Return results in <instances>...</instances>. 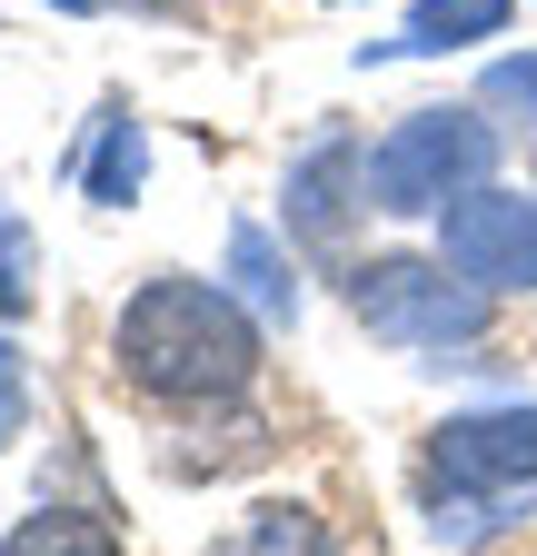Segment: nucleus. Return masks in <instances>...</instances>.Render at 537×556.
Instances as JSON below:
<instances>
[{
	"instance_id": "1",
	"label": "nucleus",
	"mask_w": 537,
	"mask_h": 556,
	"mask_svg": "<svg viewBox=\"0 0 537 556\" xmlns=\"http://www.w3.org/2000/svg\"><path fill=\"white\" fill-rule=\"evenodd\" d=\"M110 348H120V378L150 388L160 407H229L259 378V318L220 278H189V268L140 278L120 328H110Z\"/></svg>"
},
{
	"instance_id": "2",
	"label": "nucleus",
	"mask_w": 537,
	"mask_h": 556,
	"mask_svg": "<svg viewBox=\"0 0 537 556\" xmlns=\"http://www.w3.org/2000/svg\"><path fill=\"white\" fill-rule=\"evenodd\" d=\"M498 289H478L448 249L438 258H359L349 268V318L378 338V348H409V358H448V348H478L488 338V308Z\"/></svg>"
},
{
	"instance_id": "3",
	"label": "nucleus",
	"mask_w": 537,
	"mask_h": 556,
	"mask_svg": "<svg viewBox=\"0 0 537 556\" xmlns=\"http://www.w3.org/2000/svg\"><path fill=\"white\" fill-rule=\"evenodd\" d=\"M537 486V407H467L428 428V507L438 536H488L508 497Z\"/></svg>"
},
{
	"instance_id": "4",
	"label": "nucleus",
	"mask_w": 537,
	"mask_h": 556,
	"mask_svg": "<svg viewBox=\"0 0 537 556\" xmlns=\"http://www.w3.org/2000/svg\"><path fill=\"white\" fill-rule=\"evenodd\" d=\"M498 169V119L488 110H409L388 119V139L369 150V208L388 219H438L448 199L488 189Z\"/></svg>"
},
{
	"instance_id": "5",
	"label": "nucleus",
	"mask_w": 537,
	"mask_h": 556,
	"mask_svg": "<svg viewBox=\"0 0 537 556\" xmlns=\"http://www.w3.org/2000/svg\"><path fill=\"white\" fill-rule=\"evenodd\" d=\"M438 249L478 278V289H537V199L527 189H467V199H448L438 208Z\"/></svg>"
},
{
	"instance_id": "6",
	"label": "nucleus",
	"mask_w": 537,
	"mask_h": 556,
	"mask_svg": "<svg viewBox=\"0 0 537 556\" xmlns=\"http://www.w3.org/2000/svg\"><path fill=\"white\" fill-rule=\"evenodd\" d=\"M279 199H289V239L339 249V239H349V219H359V199H369V150H359L349 129H319L309 150L289 160Z\"/></svg>"
},
{
	"instance_id": "7",
	"label": "nucleus",
	"mask_w": 537,
	"mask_h": 556,
	"mask_svg": "<svg viewBox=\"0 0 537 556\" xmlns=\"http://www.w3.org/2000/svg\"><path fill=\"white\" fill-rule=\"evenodd\" d=\"M508 11H517V0H419L409 30L378 40L369 60H448V50H478V40L508 30Z\"/></svg>"
},
{
	"instance_id": "8",
	"label": "nucleus",
	"mask_w": 537,
	"mask_h": 556,
	"mask_svg": "<svg viewBox=\"0 0 537 556\" xmlns=\"http://www.w3.org/2000/svg\"><path fill=\"white\" fill-rule=\"evenodd\" d=\"M140 169H150L140 119H129V110H100V139H90V160H80V189L100 208H129V199H140Z\"/></svg>"
},
{
	"instance_id": "9",
	"label": "nucleus",
	"mask_w": 537,
	"mask_h": 556,
	"mask_svg": "<svg viewBox=\"0 0 537 556\" xmlns=\"http://www.w3.org/2000/svg\"><path fill=\"white\" fill-rule=\"evenodd\" d=\"M229 278L249 289V308H259V318H279V328L299 318V278H289V258H279V249H268V229H259V219H239V229H229Z\"/></svg>"
},
{
	"instance_id": "10",
	"label": "nucleus",
	"mask_w": 537,
	"mask_h": 556,
	"mask_svg": "<svg viewBox=\"0 0 537 556\" xmlns=\"http://www.w3.org/2000/svg\"><path fill=\"white\" fill-rule=\"evenodd\" d=\"M0 556H120V536H110V517H90V507H40V517L11 527V546H0Z\"/></svg>"
},
{
	"instance_id": "11",
	"label": "nucleus",
	"mask_w": 537,
	"mask_h": 556,
	"mask_svg": "<svg viewBox=\"0 0 537 556\" xmlns=\"http://www.w3.org/2000/svg\"><path fill=\"white\" fill-rule=\"evenodd\" d=\"M229 556H339V546H328V527H319L309 507H259Z\"/></svg>"
},
{
	"instance_id": "12",
	"label": "nucleus",
	"mask_w": 537,
	"mask_h": 556,
	"mask_svg": "<svg viewBox=\"0 0 537 556\" xmlns=\"http://www.w3.org/2000/svg\"><path fill=\"white\" fill-rule=\"evenodd\" d=\"M478 110H498V119H527V129H537V50H517V60H488Z\"/></svg>"
},
{
	"instance_id": "13",
	"label": "nucleus",
	"mask_w": 537,
	"mask_h": 556,
	"mask_svg": "<svg viewBox=\"0 0 537 556\" xmlns=\"http://www.w3.org/2000/svg\"><path fill=\"white\" fill-rule=\"evenodd\" d=\"M30 299H40V289H30V229L0 208V318H21Z\"/></svg>"
},
{
	"instance_id": "14",
	"label": "nucleus",
	"mask_w": 537,
	"mask_h": 556,
	"mask_svg": "<svg viewBox=\"0 0 537 556\" xmlns=\"http://www.w3.org/2000/svg\"><path fill=\"white\" fill-rule=\"evenodd\" d=\"M21 428H30V358H21V338H0V447Z\"/></svg>"
},
{
	"instance_id": "15",
	"label": "nucleus",
	"mask_w": 537,
	"mask_h": 556,
	"mask_svg": "<svg viewBox=\"0 0 537 556\" xmlns=\"http://www.w3.org/2000/svg\"><path fill=\"white\" fill-rule=\"evenodd\" d=\"M50 11H80V0H50Z\"/></svg>"
}]
</instances>
